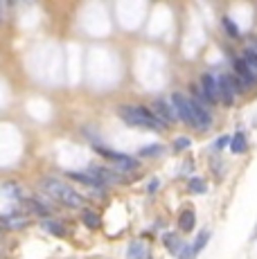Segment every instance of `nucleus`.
Masks as SVG:
<instances>
[{
  "mask_svg": "<svg viewBox=\"0 0 257 259\" xmlns=\"http://www.w3.org/2000/svg\"><path fill=\"white\" fill-rule=\"evenodd\" d=\"M43 192L66 207H79L83 201L81 194H77L70 185H66L63 181H57V178H46L43 181Z\"/></svg>",
  "mask_w": 257,
  "mask_h": 259,
  "instance_id": "obj_1",
  "label": "nucleus"
},
{
  "mask_svg": "<svg viewBox=\"0 0 257 259\" xmlns=\"http://www.w3.org/2000/svg\"><path fill=\"white\" fill-rule=\"evenodd\" d=\"M117 113H120V117L124 119L126 124H131V126L151 128V131H160L162 128V124L158 122V117L145 106H120Z\"/></svg>",
  "mask_w": 257,
  "mask_h": 259,
  "instance_id": "obj_2",
  "label": "nucleus"
},
{
  "mask_svg": "<svg viewBox=\"0 0 257 259\" xmlns=\"http://www.w3.org/2000/svg\"><path fill=\"white\" fill-rule=\"evenodd\" d=\"M190 104H192V117H194V128L207 131V128L212 126V115H210V111L205 108V104L201 102L199 95H196V97H192Z\"/></svg>",
  "mask_w": 257,
  "mask_h": 259,
  "instance_id": "obj_3",
  "label": "nucleus"
},
{
  "mask_svg": "<svg viewBox=\"0 0 257 259\" xmlns=\"http://www.w3.org/2000/svg\"><path fill=\"white\" fill-rule=\"evenodd\" d=\"M217 86H219V99L224 104H232L235 102V95L239 93V83L237 79H232L230 74H219L217 77Z\"/></svg>",
  "mask_w": 257,
  "mask_h": 259,
  "instance_id": "obj_4",
  "label": "nucleus"
},
{
  "mask_svg": "<svg viewBox=\"0 0 257 259\" xmlns=\"http://www.w3.org/2000/svg\"><path fill=\"white\" fill-rule=\"evenodd\" d=\"M172 106H174V111H176V117L183 119L185 124H190V126H194V117H192V104H190V99H187L185 95L176 93L174 97H172Z\"/></svg>",
  "mask_w": 257,
  "mask_h": 259,
  "instance_id": "obj_5",
  "label": "nucleus"
},
{
  "mask_svg": "<svg viewBox=\"0 0 257 259\" xmlns=\"http://www.w3.org/2000/svg\"><path fill=\"white\" fill-rule=\"evenodd\" d=\"M201 97H205L210 104L219 102V86H217V77H212V74H203V79H201Z\"/></svg>",
  "mask_w": 257,
  "mask_h": 259,
  "instance_id": "obj_6",
  "label": "nucleus"
},
{
  "mask_svg": "<svg viewBox=\"0 0 257 259\" xmlns=\"http://www.w3.org/2000/svg\"><path fill=\"white\" fill-rule=\"evenodd\" d=\"M154 111H156V115H158V122L160 124H172L176 119V111H174V106L172 104H167L165 99H156L154 102Z\"/></svg>",
  "mask_w": 257,
  "mask_h": 259,
  "instance_id": "obj_7",
  "label": "nucleus"
},
{
  "mask_svg": "<svg viewBox=\"0 0 257 259\" xmlns=\"http://www.w3.org/2000/svg\"><path fill=\"white\" fill-rule=\"evenodd\" d=\"M91 176L95 178L100 185L102 183H124L120 174L111 171V169H102V167H91Z\"/></svg>",
  "mask_w": 257,
  "mask_h": 259,
  "instance_id": "obj_8",
  "label": "nucleus"
},
{
  "mask_svg": "<svg viewBox=\"0 0 257 259\" xmlns=\"http://www.w3.org/2000/svg\"><path fill=\"white\" fill-rule=\"evenodd\" d=\"M29 226V219L18 217V214H9V217H0V228L3 230H21V228Z\"/></svg>",
  "mask_w": 257,
  "mask_h": 259,
  "instance_id": "obj_9",
  "label": "nucleus"
},
{
  "mask_svg": "<svg viewBox=\"0 0 257 259\" xmlns=\"http://www.w3.org/2000/svg\"><path fill=\"white\" fill-rule=\"evenodd\" d=\"M235 72H237V83H241V86H250L255 81V77L248 72V68H246V63L241 59L235 61Z\"/></svg>",
  "mask_w": 257,
  "mask_h": 259,
  "instance_id": "obj_10",
  "label": "nucleus"
},
{
  "mask_svg": "<svg viewBox=\"0 0 257 259\" xmlns=\"http://www.w3.org/2000/svg\"><path fill=\"white\" fill-rule=\"evenodd\" d=\"M23 207L29 212V214H41V217H48L50 210H48L43 203H38L36 198H23Z\"/></svg>",
  "mask_w": 257,
  "mask_h": 259,
  "instance_id": "obj_11",
  "label": "nucleus"
},
{
  "mask_svg": "<svg viewBox=\"0 0 257 259\" xmlns=\"http://www.w3.org/2000/svg\"><path fill=\"white\" fill-rule=\"evenodd\" d=\"M128 257L131 259H151L149 248H147L142 241H133L131 246H128Z\"/></svg>",
  "mask_w": 257,
  "mask_h": 259,
  "instance_id": "obj_12",
  "label": "nucleus"
},
{
  "mask_svg": "<svg viewBox=\"0 0 257 259\" xmlns=\"http://www.w3.org/2000/svg\"><path fill=\"white\" fill-rule=\"evenodd\" d=\"M81 221H83V226L91 228V230H100V226H102L100 214L93 212V210H83V214H81Z\"/></svg>",
  "mask_w": 257,
  "mask_h": 259,
  "instance_id": "obj_13",
  "label": "nucleus"
},
{
  "mask_svg": "<svg viewBox=\"0 0 257 259\" xmlns=\"http://www.w3.org/2000/svg\"><path fill=\"white\" fill-rule=\"evenodd\" d=\"M179 226H181V230H183V232H192V230H194V226H196V217H194V212H192V210L181 212Z\"/></svg>",
  "mask_w": 257,
  "mask_h": 259,
  "instance_id": "obj_14",
  "label": "nucleus"
},
{
  "mask_svg": "<svg viewBox=\"0 0 257 259\" xmlns=\"http://www.w3.org/2000/svg\"><path fill=\"white\" fill-rule=\"evenodd\" d=\"M43 228L54 237H66L68 235V228L63 226L61 221H43Z\"/></svg>",
  "mask_w": 257,
  "mask_h": 259,
  "instance_id": "obj_15",
  "label": "nucleus"
},
{
  "mask_svg": "<svg viewBox=\"0 0 257 259\" xmlns=\"http://www.w3.org/2000/svg\"><path fill=\"white\" fill-rule=\"evenodd\" d=\"M241 61L246 63V68H248V72L253 74V77L257 79V54L253 52V50H246L244 57H241Z\"/></svg>",
  "mask_w": 257,
  "mask_h": 259,
  "instance_id": "obj_16",
  "label": "nucleus"
},
{
  "mask_svg": "<svg viewBox=\"0 0 257 259\" xmlns=\"http://www.w3.org/2000/svg\"><path fill=\"white\" fill-rule=\"evenodd\" d=\"M162 241H165V246L169 248V252H172V255H179V252L183 250V243H181V239L176 237V235H172V232H169V235H165V237H162Z\"/></svg>",
  "mask_w": 257,
  "mask_h": 259,
  "instance_id": "obj_17",
  "label": "nucleus"
},
{
  "mask_svg": "<svg viewBox=\"0 0 257 259\" xmlns=\"http://www.w3.org/2000/svg\"><path fill=\"white\" fill-rule=\"evenodd\" d=\"M207 241H210V232H207V230H203V232H201V237L196 239V241H194V243H192V246H190V252H192V257H196V255H199V252H201V250H203V248H205V243H207Z\"/></svg>",
  "mask_w": 257,
  "mask_h": 259,
  "instance_id": "obj_18",
  "label": "nucleus"
},
{
  "mask_svg": "<svg viewBox=\"0 0 257 259\" xmlns=\"http://www.w3.org/2000/svg\"><path fill=\"white\" fill-rule=\"evenodd\" d=\"M230 142H232L230 149H232L235 153H244V151H246V136H244V133H237V136L232 138Z\"/></svg>",
  "mask_w": 257,
  "mask_h": 259,
  "instance_id": "obj_19",
  "label": "nucleus"
},
{
  "mask_svg": "<svg viewBox=\"0 0 257 259\" xmlns=\"http://www.w3.org/2000/svg\"><path fill=\"white\" fill-rule=\"evenodd\" d=\"M70 178H75V181L83 183V185H91V187H97V185H100L95 178H93V176H86V174H70Z\"/></svg>",
  "mask_w": 257,
  "mask_h": 259,
  "instance_id": "obj_20",
  "label": "nucleus"
},
{
  "mask_svg": "<svg viewBox=\"0 0 257 259\" xmlns=\"http://www.w3.org/2000/svg\"><path fill=\"white\" fill-rule=\"evenodd\" d=\"M190 192L203 194V192H205V183L201 181V178H192V181H190Z\"/></svg>",
  "mask_w": 257,
  "mask_h": 259,
  "instance_id": "obj_21",
  "label": "nucleus"
},
{
  "mask_svg": "<svg viewBox=\"0 0 257 259\" xmlns=\"http://www.w3.org/2000/svg\"><path fill=\"white\" fill-rule=\"evenodd\" d=\"M224 27L228 29V34L232 38H239V27H237V25H232L230 18H224Z\"/></svg>",
  "mask_w": 257,
  "mask_h": 259,
  "instance_id": "obj_22",
  "label": "nucleus"
},
{
  "mask_svg": "<svg viewBox=\"0 0 257 259\" xmlns=\"http://www.w3.org/2000/svg\"><path fill=\"white\" fill-rule=\"evenodd\" d=\"M187 147H190V138H179V140L174 142L176 151H181V149H187Z\"/></svg>",
  "mask_w": 257,
  "mask_h": 259,
  "instance_id": "obj_23",
  "label": "nucleus"
},
{
  "mask_svg": "<svg viewBox=\"0 0 257 259\" xmlns=\"http://www.w3.org/2000/svg\"><path fill=\"white\" fill-rule=\"evenodd\" d=\"M228 142H230V140H228V138H226V136H224V138H219V140L215 142V149H224Z\"/></svg>",
  "mask_w": 257,
  "mask_h": 259,
  "instance_id": "obj_24",
  "label": "nucleus"
},
{
  "mask_svg": "<svg viewBox=\"0 0 257 259\" xmlns=\"http://www.w3.org/2000/svg\"><path fill=\"white\" fill-rule=\"evenodd\" d=\"M160 147H154V149H142V156H151V153H158Z\"/></svg>",
  "mask_w": 257,
  "mask_h": 259,
  "instance_id": "obj_25",
  "label": "nucleus"
},
{
  "mask_svg": "<svg viewBox=\"0 0 257 259\" xmlns=\"http://www.w3.org/2000/svg\"><path fill=\"white\" fill-rule=\"evenodd\" d=\"M250 239H253V241L257 239V226H255V230H253V235H250Z\"/></svg>",
  "mask_w": 257,
  "mask_h": 259,
  "instance_id": "obj_26",
  "label": "nucleus"
},
{
  "mask_svg": "<svg viewBox=\"0 0 257 259\" xmlns=\"http://www.w3.org/2000/svg\"><path fill=\"white\" fill-rule=\"evenodd\" d=\"M0 21H3V18H0Z\"/></svg>",
  "mask_w": 257,
  "mask_h": 259,
  "instance_id": "obj_27",
  "label": "nucleus"
}]
</instances>
